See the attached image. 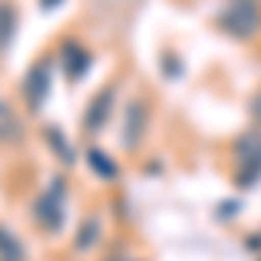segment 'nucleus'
Masks as SVG:
<instances>
[{"label":"nucleus","mask_w":261,"mask_h":261,"mask_svg":"<svg viewBox=\"0 0 261 261\" xmlns=\"http://www.w3.org/2000/svg\"><path fill=\"white\" fill-rule=\"evenodd\" d=\"M53 87V77H49V63H35L24 77V98H28V108H42V101Z\"/></svg>","instance_id":"nucleus-4"},{"label":"nucleus","mask_w":261,"mask_h":261,"mask_svg":"<svg viewBox=\"0 0 261 261\" xmlns=\"http://www.w3.org/2000/svg\"><path fill=\"white\" fill-rule=\"evenodd\" d=\"M108 261H125V258H108Z\"/></svg>","instance_id":"nucleus-14"},{"label":"nucleus","mask_w":261,"mask_h":261,"mask_svg":"<svg viewBox=\"0 0 261 261\" xmlns=\"http://www.w3.org/2000/svg\"><path fill=\"white\" fill-rule=\"evenodd\" d=\"M112 101H115V91H112V87H105V91L94 94L91 108H87V115H84V129H87V133H98L101 125H105L108 112H112Z\"/></svg>","instance_id":"nucleus-5"},{"label":"nucleus","mask_w":261,"mask_h":261,"mask_svg":"<svg viewBox=\"0 0 261 261\" xmlns=\"http://www.w3.org/2000/svg\"><path fill=\"white\" fill-rule=\"evenodd\" d=\"M14 32H18V11H14V4L0 0V53H7Z\"/></svg>","instance_id":"nucleus-7"},{"label":"nucleus","mask_w":261,"mask_h":261,"mask_svg":"<svg viewBox=\"0 0 261 261\" xmlns=\"http://www.w3.org/2000/svg\"><path fill=\"white\" fill-rule=\"evenodd\" d=\"M146 122H150V105H146V98H133V101H129V108H125V129H122V143H125V150L140 146L143 133H146Z\"/></svg>","instance_id":"nucleus-2"},{"label":"nucleus","mask_w":261,"mask_h":261,"mask_svg":"<svg viewBox=\"0 0 261 261\" xmlns=\"http://www.w3.org/2000/svg\"><path fill=\"white\" fill-rule=\"evenodd\" d=\"M87 161H91V167H94V171H98V174H101L105 181H112L115 174H119V167H115V164L108 161V157L101 153L98 146H91V150H87Z\"/></svg>","instance_id":"nucleus-9"},{"label":"nucleus","mask_w":261,"mask_h":261,"mask_svg":"<svg viewBox=\"0 0 261 261\" xmlns=\"http://www.w3.org/2000/svg\"><path fill=\"white\" fill-rule=\"evenodd\" d=\"M0 261H24V247L4 226H0Z\"/></svg>","instance_id":"nucleus-10"},{"label":"nucleus","mask_w":261,"mask_h":261,"mask_svg":"<svg viewBox=\"0 0 261 261\" xmlns=\"http://www.w3.org/2000/svg\"><path fill=\"white\" fill-rule=\"evenodd\" d=\"M223 32H230L233 39H254L261 32V7L254 0H233L220 18H216Z\"/></svg>","instance_id":"nucleus-1"},{"label":"nucleus","mask_w":261,"mask_h":261,"mask_svg":"<svg viewBox=\"0 0 261 261\" xmlns=\"http://www.w3.org/2000/svg\"><path fill=\"white\" fill-rule=\"evenodd\" d=\"M35 213H39V223L49 230V233H56V230H60L63 216H66V213H63V181H56V185L42 195L39 205H35Z\"/></svg>","instance_id":"nucleus-3"},{"label":"nucleus","mask_w":261,"mask_h":261,"mask_svg":"<svg viewBox=\"0 0 261 261\" xmlns=\"http://www.w3.org/2000/svg\"><path fill=\"white\" fill-rule=\"evenodd\" d=\"M98 233H101V220L98 216H87V220H84V226H81V237H77V241H73V251H91V247H94V244H98Z\"/></svg>","instance_id":"nucleus-8"},{"label":"nucleus","mask_w":261,"mask_h":261,"mask_svg":"<svg viewBox=\"0 0 261 261\" xmlns=\"http://www.w3.org/2000/svg\"><path fill=\"white\" fill-rule=\"evenodd\" d=\"M14 133H18V115H14V108H11L7 101L0 98V143L11 140Z\"/></svg>","instance_id":"nucleus-11"},{"label":"nucleus","mask_w":261,"mask_h":261,"mask_svg":"<svg viewBox=\"0 0 261 261\" xmlns=\"http://www.w3.org/2000/svg\"><path fill=\"white\" fill-rule=\"evenodd\" d=\"M45 140L56 143V153H60V161H66V164L73 161V153H70V143L63 140V133L56 129V125H45Z\"/></svg>","instance_id":"nucleus-12"},{"label":"nucleus","mask_w":261,"mask_h":261,"mask_svg":"<svg viewBox=\"0 0 261 261\" xmlns=\"http://www.w3.org/2000/svg\"><path fill=\"white\" fill-rule=\"evenodd\" d=\"M63 60H66V77H70V81H81L84 70H87V60H91V56L84 53L81 45L66 42V45H63Z\"/></svg>","instance_id":"nucleus-6"},{"label":"nucleus","mask_w":261,"mask_h":261,"mask_svg":"<svg viewBox=\"0 0 261 261\" xmlns=\"http://www.w3.org/2000/svg\"><path fill=\"white\" fill-rule=\"evenodd\" d=\"M53 4H60V0H42V7H53Z\"/></svg>","instance_id":"nucleus-13"}]
</instances>
